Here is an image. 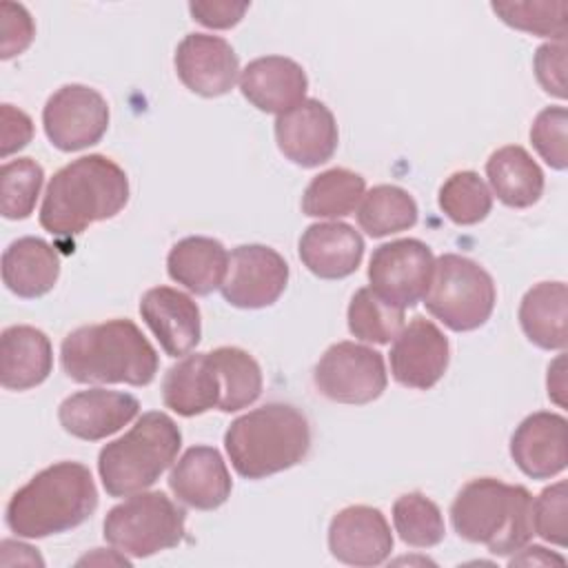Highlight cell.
Listing matches in <instances>:
<instances>
[{"label":"cell","instance_id":"8992f818","mask_svg":"<svg viewBox=\"0 0 568 568\" xmlns=\"http://www.w3.org/2000/svg\"><path fill=\"white\" fill-rule=\"evenodd\" d=\"M182 446L178 424L162 410L144 413L129 433L98 455V473L111 497H129L153 486Z\"/></svg>","mask_w":568,"mask_h":568},{"label":"cell","instance_id":"6da1fadb","mask_svg":"<svg viewBox=\"0 0 568 568\" xmlns=\"http://www.w3.org/2000/svg\"><path fill=\"white\" fill-rule=\"evenodd\" d=\"M129 202V178L106 155H82L62 166L47 184L40 224L60 240L115 217Z\"/></svg>","mask_w":568,"mask_h":568},{"label":"cell","instance_id":"ba28073f","mask_svg":"<svg viewBox=\"0 0 568 568\" xmlns=\"http://www.w3.org/2000/svg\"><path fill=\"white\" fill-rule=\"evenodd\" d=\"M186 513L162 490L129 495L104 517V539L129 557H151L184 539Z\"/></svg>","mask_w":568,"mask_h":568},{"label":"cell","instance_id":"4316f807","mask_svg":"<svg viewBox=\"0 0 568 568\" xmlns=\"http://www.w3.org/2000/svg\"><path fill=\"white\" fill-rule=\"evenodd\" d=\"M568 288L564 282H539L526 291L519 304L524 335L539 348H566L568 331Z\"/></svg>","mask_w":568,"mask_h":568},{"label":"cell","instance_id":"cb8c5ba5","mask_svg":"<svg viewBox=\"0 0 568 568\" xmlns=\"http://www.w3.org/2000/svg\"><path fill=\"white\" fill-rule=\"evenodd\" d=\"M162 402L182 417L202 415L220 404V379L209 353L184 355L166 371Z\"/></svg>","mask_w":568,"mask_h":568},{"label":"cell","instance_id":"2e32d148","mask_svg":"<svg viewBox=\"0 0 568 568\" xmlns=\"http://www.w3.org/2000/svg\"><path fill=\"white\" fill-rule=\"evenodd\" d=\"M328 550L348 566H379L393 550V532L379 508L346 506L331 519Z\"/></svg>","mask_w":568,"mask_h":568},{"label":"cell","instance_id":"484cf974","mask_svg":"<svg viewBox=\"0 0 568 568\" xmlns=\"http://www.w3.org/2000/svg\"><path fill=\"white\" fill-rule=\"evenodd\" d=\"M169 277L195 295H209L224 284L229 253L222 242L191 235L173 244L166 257Z\"/></svg>","mask_w":568,"mask_h":568},{"label":"cell","instance_id":"60d3db41","mask_svg":"<svg viewBox=\"0 0 568 568\" xmlns=\"http://www.w3.org/2000/svg\"><path fill=\"white\" fill-rule=\"evenodd\" d=\"M0 155L9 158L11 153L20 151L22 146H27L33 138V122L31 118L11 106V104H2L0 106Z\"/></svg>","mask_w":568,"mask_h":568},{"label":"cell","instance_id":"9a60e30c","mask_svg":"<svg viewBox=\"0 0 568 568\" xmlns=\"http://www.w3.org/2000/svg\"><path fill=\"white\" fill-rule=\"evenodd\" d=\"M173 62L182 84L202 98L229 93L240 75V60L233 47L211 33L184 36Z\"/></svg>","mask_w":568,"mask_h":568},{"label":"cell","instance_id":"d6a6232c","mask_svg":"<svg viewBox=\"0 0 568 568\" xmlns=\"http://www.w3.org/2000/svg\"><path fill=\"white\" fill-rule=\"evenodd\" d=\"M393 524L399 539L413 548H433L444 539V517L433 499L406 493L393 504Z\"/></svg>","mask_w":568,"mask_h":568},{"label":"cell","instance_id":"7a4b0ae2","mask_svg":"<svg viewBox=\"0 0 568 568\" xmlns=\"http://www.w3.org/2000/svg\"><path fill=\"white\" fill-rule=\"evenodd\" d=\"M60 364L78 384L146 386L158 373V353L131 320H109L71 331Z\"/></svg>","mask_w":568,"mask_h":568},{"label":"cell","instance_id":"d590c367","mask_svg":"<svg viewBox=\"0 0 568 568\" xmlns=\"http://www.w3.org/2000/svg\"><path fill=\"white\" fill-rule=\"evenodd\" d=\"M490 9L513 29L564 42L568 2H493Z\"/></svg>","mask_w":568,"mask_h":568},{"label":"cell","instance_id":"e575fe53","mask_svg":"<svg viewBox=\"0 0 568 568\" xmlns=\"http://www.w3.org/2000/svg\"><path fill=\"white\" fill-rule=\"evenodd\" d=\"M44 180L42 166L31 158L9 160L0 169V211L7 220H24L33 213Z\"/></svg>","mask_w":568,"mask_h":568},{"label":"cell","instance_id":"5bb4252c","mask_svg":"<svg viewBox=\"0 0 568 568\" xmlns=\"http://www.w3.org/2000/svg\"><path fill=\"white\" fill-rule=\"evenodd\" d=\"M448 339L426 317H413L390 346V373L406 388L428 390L448 368Z\"/></svg>","mask_w":568,"mask_h":568},{"label":"cell","instance_id":"83f0119b","mask_svg":"<svg viewBox=\"0 0 568 568\" xmlns=\"http://www.w3.org/2000/svg\"><path fill=\"white\" fill-rule=\"evenodd\" d=\"M486 175L499 202L513 209L532 206L544 193V173L524 146L497 149L486 162Z\"/></svg>","mask_w":568,"mask_h":568},{"label":"cell","instance_id":"7c38bea8","mask_svg":"<svg viewBox=\"0 0 568 568\" xmlns=\"http://www.w3.org/2000/svg\"><path fill=\"white\" fill-rule=\"evenodd\" d=\"M286 282L288 264L275 248L242 244L229 255V271L220 291L231 306L264 308L280 300Z\"/></svg>","mask_w":568,"mask_h":568},{"label":"cell","instance_id":"ab89813d","mask_svg":"<svg viewBox=\"0 0 568 568\" xmlns=\"http://www.w3.org/2000/svg\"><path fill=\"white\" fill-rule=\"evenodd\" d=\"M535 75L541 89L555 98H566V44L546 42L535 53Z\"/></svg>","mask_w":568,"mask_h":568},{"label":"cell","instance_id":"e0dca14e","mask_svg":"<svg viewBox=\"0 0 568 568\" xmlns=\"http://www.w3.org/2000/svg\"><path fill=\"white\" fill-rule=\"evenodd\" d=\"M140 413V402L122 390L89 388L69 395L60 408L58 419L62 428L84 442H98L122 426H126Z\"/></svg>","mask_w":568,"mask_h":568},{"label":"cell","instance_id":"52a82bcc","mask_svg":"<svg viewBox=\"0 0 568 568\" xmlns=\"http://www.w3.org/2000/svg\"><path fill=\"white\" fill-rule=\"evenodd\" d=\"M495 282L477 262L457 253H444L435 260L424 304L444 326L455 333L484 326L495 308Z\"/></svg>","mask_w":568,"mask_h":568},{"label":"cell","instance_id":"30bf717a","mask_svg":"<svg viewBox=\"0 0 568 568\" xmlns=\"http://www.w3.org/2000/svg\"><path fill=\"white\" fill-rule=\"evenodd\" d=\"M435 271V255L413 237L382 244L373 251L368 262L371 288L386 304L402 311L413 308L424 300Z\"/></svg>","mask_w":568,"mask_h":568},{"label":"cell","instance_id":"277c9868","mask_svg":"<svg viewBox=\"0 0 568 568\" xmlns=\"http://www.w3.org/2000/svg\"><path fill=\"white\" fill-rule=\"evenodd\" d=\"M224 448L237 475L264 479L308 455L311 426L295 406L271 402L233 419L224 433Z\"/></svg>","mask_w":568,"mask_h":568},{"label":"cell","instance_id":"5b68a950","mask_svg":"<svg viewBox=\"0 0 568 568\" xmlns=\"http://www.w3.org/2000/svg\"><path fill=\"white\" fill-rule=\"evenodd\" d=\"M450 521L462 539L484 544L493 555H513L535 535L532 495L524 486L479 477L457 493Z\"/></svg>","mask_w":568,"mask_h":568},{"label":"cell","instance_id":"f35d334b","mask_svg":"<svg viewBox=\"0 0 568 568\" xmlns=\"http://www.w3.org/2000/svg\"><path fill=\"white\" fill-rule=\"evenodd\" d=\"M0 58L9 60L13 55H20L33 40L36 27L29 16V11L22 4L16 2H2L0 4Z\"/></svg>","mask_w":568,"mask_h":568},{"label":"cell","instance_id":"d6986e66","mask_svg":"<svg viewBox=\"0 0 568 568\" xmlns=\"http://www.w3.org/2000/svg\"><path fill=\"white\" fill-rule=\"evenodd\" d=\"M510 457L532 479H550L566 468V417L557 413L528 415L510 437Z\"/></svg>","mask_w":568,"mask_h":568},{"label":"cell","instance_id":"8fae6325","mask_svg":"<svg viewBox=\"0 0 568 568\" xmlns=\"http://www.w3.org/2000/svg\"><path fill=\"white\" fill-rule=\"evenodd\" d=\"M42 126L49 142L64 151H80L102 140L109 129V104L91 87L64 84L42 109Z\"/></svg>","mask_w":568,"mask_h":568},{"label":"cell","instance_id":"ffe728a7","mask_svg":"<svg viewBox=\"0 0 568 568\" xmlns=\"http://www.w3.org/2000/svg\"><path fill=\"white\" fill-rule=\"evenodd\" d=\"M308 78L304 69L284 55L251 60L240 73L242 95L264 113H284L306 95Z\"/></svg>","mask_w":568,"mask_h":568},{"label":"cell","instance_id":"603a6c76","mask_svg":"<svg viewBox=\"0 0 568 568\" xmlns=\"http://www.w3.org/2000/svg\"><path fill=\"white\" fill-rule=\"evenodd\" d=\"M53 368L49 337L27 324L2 331L0 337V384L7 390H27L42 384Z\"/></svg>","mask_w":568,"mask_h":568},{"label":"cell","instance_id":"74e56055","mask_svg":"<svg viewBox=\"0 0 568 568\" xmlns=\"http://www.w3.org/2000/svg\"><path fill=\"white\" fill-rule=\"evenodd\" d=\"M532 530L555 546H566L568 495L564 479L544 488L539 497L532 499Z\"/></svg>","mask_w":568,"mask_h":568},{"label":"cell","instance_id":"3957f363","mask_svg":"<svg viewBox=\"0 0 568 568\" xmlns=\"http://www.w3.org/2000/svg\"><path fill=\"white\" fill-rule=\"evenodd\" d=\"M95 508L98 488L91 470L80 462H58L11 495L4 521L18 537L42 539L80 526Z\"/></svg>","mask_w":568,"mask_h":568},{"label":"cell","instance_id":"f546056e","mask_svg":"<svg viewBox=\"0 0 568 568\" xmlns=\"http://www.w3.org/2000/svg\"><path fill=\"white\" fill-rule=\"evenodd\" d=\"M417 213L413 195L395 184L373 186L355 209L357 224L371 237H384L415 226Z\"/></svg>","mask_w":568,"mask_h":568},{"label":"cell","instance_id":"b9f144b4","mask_svg":"<svg viewBox=\"0 0 568 568\" xmlns=\"http://www.w3.org/2000/svg\"><path fill=\"white\" fill-rule=\"evenodd\" d=\"M189 11L195 22L209 29H231L248 11V2H220V0H195L189 2Z\"/></svg>","mask_w":568,"mask_h":568},{"label":"cell","instance_id":"836d02e7","mask_svg":"<svg viewBox=\"0 0 568 568\" xmlns=\"http://www.w3.org/2000/svg\"><path fill=\"white\" fill-rule=\"evenodd\" d=\"M437 202L444 215L459 226L481 222L493 209V195L486 182L475 171L453 173L442 184Z\"/></svg>","mask_w":568,"mask_h":568},{"label":"cell","instance_id":"ee69618b","mask_svg":"<svg viewBox=\"0 0 568 568\" xmlns=\"http://www.w3.org/2000/svg\"><path fill=\"white\" fill-rule=\"evenodd\" d=\"M564 355H559L555 359V364L548 368V397H552L559 406H564V397L561 393L566 390V384H564Z\"/></svg>","mask_w":568,"mask_h":568},{"label":"cell","instance_id":"f1b7e54d","mask_svg":"<svg viewBox=\"0 0 568 568\" xmlns=\"http://www.w3.org/2000/svg\"><path fill=\"white\" fill-rule=\"evenodd\" d=\"M220 379L222 413H235L246 408L262 395V368L253 355L237 346H220L209 353Z\"/></svg>","mask_w":568,"mask_h":568},{"label":"cell","instance_id":"ac0fdd59","mask_svg":"<svg viewBox=\"0 0 568 568\" xmlns=\"http://www.w3.org/2000/svg\"><path fill=\"white\" fill-rule=\"evenodd\" d=\"M140 315L158 337L162 351L171 357L186 355L200 342V308L186 293L178 288H149L140 300Z\"/></svg>","mask_w":568,"mask_h":568},{"label":"cell","instance_id":"7bdbcfd3","mask_svg":"<svg viewBox=\"0 0 568 568\" xmlns=\"http://www.w3.org/2000/svg\"><path fill=\"white\" fill-rule=\"evenodd\" d=\"M566 559L561 555H555L550 550H546L544 546H528V548H519V555H515L510 559V566H530V564H541V566H550V564H564Z\"/></svg>","mask_w":568,"mask_h":568},{"label":"cell","instance_id":"44dd1931","mask_svg":"<svg viewBox=\"0 0 568 568\" xmlns=\"http://www.w3.org/2000/svg\"><path fill=\"white\" fill-rule=\"evenodd\" d=\"M171 493L197 510L220 508L231 497V473L213 446H191L169 475Z\"/></svg>","mask_w":568,"mask_h":568},{"label":"cell","instance_id":"1f68e13d","mask_svg":"<svg viewBox=\"0 0 568 568\" xmlns=\"http://www.w3.org/2000/svg\"><path fill=\"white\" fill-rule=\"evenodd\" d=\"M404 328V311L386 304L371 286L355 291L348 304V331L373 344H388Z\"/></svg>","mask_w":568,"mask_h":568},{"label":"cell","instance_id":"7402d4cb","mask_svg":"<svg viewBox=\"0 0 568 568\" xmlns=\"http://www.w3.org/2000/svg\"><path fill=\"white\" fill-rule=\"evenodd\" d=\"M302 264L322 280H342L357 271L364 257L362 235L344 222L311 224L300 237Z\"/></svg>","mask_w":568,"mask_h":568},{"label":"cell","instance_id":"4dcf8cb0","mask_svg":"<svg viewBox=\"0 0 568 568\" xmlns=\"http://www.w3.org/2000/svg\"><path fill=\"white\" fill-rule=\"evenodd\" d=\"M366 193V182L348 169H328L315 175L304 195L302 211L308 217H344L353 213Z\"/></svg>","mask_w":568,"mask_h":568},{"label":"cell","instance_id":"8d00e7d4","mask_svg":"<svg viewBox=\"0 0 568 568\" xmlns=\"http://www.w3.org/2000/svg\"><path fill=\"white\" fill-rule=\"evenodd\" d=\"M566 126H568V111L564 106H546L537 113L530 126V142L539 158L557 169L564 171L568 164L566 151Z\"/></svg>","mask_w":568,"mask_h":568},{"label":"cell","instance_id":"9c48e42d","mask_svg":"<svg viewBox=\"0 0 568 568\" xmlns=\"http://www.w3.org/2000/svg\"><path fill=\"white\" fill-rule=\"evenodd\" d=\"M313 382L333 402L368 404L384 393L388 377L379 351L355 342H337L315 364Z\"/></svg>","mask_w":568,"mask_h":568},{"label":"cell","instance_id":"4fadbf2b","mask_svg":"<svg viewBox=\"0 0 568 568\" xmlns=\"http://www.w3.org/2000/svg\"><path fill=\"white\" fill-rule=\"evenodd\" d=\"M337 124L331 109L304 98L275 120V140L286 160L297 166L313 169L328 162L337 149Z\"/></svg>","mask_w":568,"mask_h":568},{"label":"cell","instance_id":"d4e9b609","mask_svg":"<svg viewBox=\"0 0 568 568\" xmlns=\"http://www.w3.org/2000/svg\"><path fill=\"white\" fill-rule=\"evenodd\" d=\"M60 275V255L40 237H20L2 253V282L24 300L49 293Z\"/></svg>","mask_w":568,"mask_h":568}]
</instances>
